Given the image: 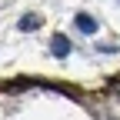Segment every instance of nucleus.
<instances>
[{
  "label": "nucleus",
  "instance_id": "f257e3e1",
  "mask_svg": "<svg viewBox=\"0 0 120 120\" xmlns=\"http://www.w3.org/2000/svg\"><path fill=\"white\" fill-rule=\"evenodd\" d=\"M50 53H53V57H67V53H70V40H67L64 34H57V37L50 40Z\"/></svg>",
  "mask_w": 120,
  "mask_h": 120
},
{
  "label": "nucleus",
  "instance_id": "f03ea898",
  "mask_svg": "<svg viewBox=\"0 0 120 120\" xmlns=\"http://www.w3.org/2000/svg\"><path fill=\"white\" fill-rule=\"evenodd\" d=\"M77 27L83 30V34H94V30H97V20L87 17V13H77Z\"/></svg>",
  "mask_w": 120,
  "mask_h": 120
},
{
  "label": "nucleus",
  "instance_id": "7ed1b4c3",
  "mask_svg": "<svg viewBox=\"0 0 120 120\" xmlns=\"http://www.w3.org/2000/svg\"><path fill=\"white\" fill-rule=\"evenodd\" d=\"M34 23H37V17H34V13H27V17H20V30H30Z\"/></svg>",
  "mask_w": 120,
  "mask_h": 120
}]
</instances>
